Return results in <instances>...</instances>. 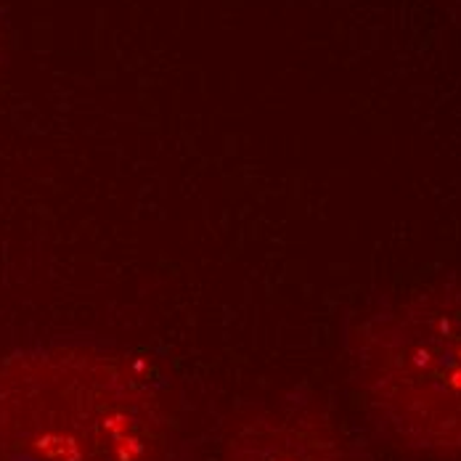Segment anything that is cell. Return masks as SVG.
Listing matches in <instances>:
<instances>
[{
    "label": "cell",
    "instance_id": "cell-1",
    "mask_svg": "<svg viewBox=\"0 0 461 461\" xmlns=\"http://www.w3.org/2000/svg\"><path fill=\"white\" fill-rule=\"evenodd\" d=\"M162 364L106 337L61 334L0 358V461H173Z\"/></svg>",
    "mask_w": 461,
    "mask_h": 461
},
{
    "label": "cell",
    "instance_id": "cell-2",
    "mask_svg": "<svg viewBox=\"0 0 461 461\" xmlns=\"http://www.w3.org/2000/svg\"><path fill=\"white\" fill-rule=\"evenodd\" d=\"M382 435L416 454L461 451V284L382 297L345 334Z\"/></svg>",
    "mask_w": 461,
    "mask_h": 461
},
{
    "label": "cell",
    "instance_id": "cell-3",
    "mask_svg": "<svg viewBox=\"0 0 461 461\" xmlns=\"http://www.w3.org/2000/svg\"><path fill=\"white\" fill-rule=\"evenodd\" d=\"M223 461H361L308 387L258 403L239 421Z\"/></svg>",
    "mask_w": 461,
    "mask_h": 461
},
{
    "label": "cell",
    "instance_id": "cell-4",
    "mask_svg": "<svg viewBox=\"0 0 461 461\" xmlns=\"http://www.w3.org/2000/svg\"><path fill=\"white\" fill-rule=\"evenodd\" d=\"M0 53H3V22H0Z\"/></svg>",
    "mask_w": 461,
    "mask_h": 461
}]
</instances>
